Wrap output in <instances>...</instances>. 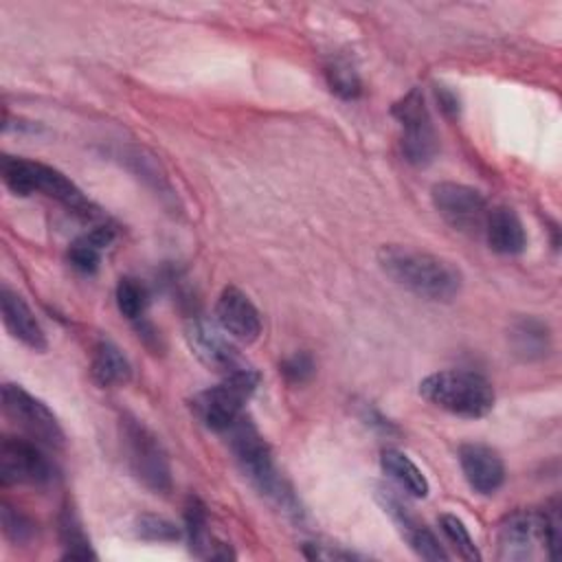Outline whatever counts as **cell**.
Returning a JSON list of instances; mask_svg holds the SVG:
<instances>
[{
    "label": "cell",
    "mask_w": 562,
    "mask_h": 562,
    "mask_svg": "<svg viewBox=\"0 0 562 562\" xmlns=\"http://www.w3.org/2000/svg\"><path fill=\"white\" fill-rule=\"evenodd\" d=\"M459 465L468 485L483 496L498 492L505 483V463L501 454L485 443H461L459 446Z\"/></svg>",
    "instance_id": "cell-15"
},
{
    "label": "cell",
    "mask_w": 562,
    "mask_h": 562,
    "mask_svg": "<svg viewBox=\"0 0 562 562\" xmlns=\"http://www.w3.org/2000/svg\"><path fill=\"white\" fill-rule=\"evenodd\" d=\"M134 531L147 542H176L182 538V529L176 522L156 514H140L134 522Z\"/></svg>",
    "instance_id": "cell-27"
},
{
    "label": "cell",
    "mask_w": 562,
    "mask_h": 562,
    "mask_svg": "<svg viewBox=\"0 0 562 562\" xmlns=\"http://www.w3.org/2000/svg\"><path fill=\"white\" fill-rule=\"evenodd\" d=\"M281 373L290 384H305L316 373V362L307 351H296L281 362Z\"/></svg>",
    "instance_id": "cell-29"
},
{
    "label": "cell",
    "mask_w": 562,
    "mask_h": 562,
    "mask_svg": "<svg viewBox=\"0 0 562 562\" xmlns=\"http://www.w3.org/2000/svg\"><path fill=\"white\" fill-rule=\"evenodd\" d=\"M325 77H327V86L334 94H338L340 99H356L362 92V81L356 72V68L345 61V59H336L325 68Z\"/></svg>",
    "instance_id": "cell-26"
},
{
    "label": "cell",
    "mask_w": 562,
    "mask_h": 562,
    "mask_svg": "<svg viewBox=\"0 0 562 562\" xmlns=\"http://www.w3.org/2000/svg\"><path fill=\"white\" fill-rule=\"evenodd\" d=\"M259 382V373L246 367L237 373L224 375L220 384L200 391L191 400L193 415L213 432H226L241 415Z\"/></svg>",
    "instance_id": "cell-7"
},
{
    "label": "cell",
    "mask_w": 562,
    "mask_h": 562,
    "mask_svg": "<svg viewBox=\"0 0 562 562\" xmlns=\"http://www.w3.org/2000/svg\"><path fill=\"white\" fill-rule=\"evenodd\" d=\"M0 312H2V323H4L7 331L15 340H20L22 345H26L33 351H44L48 347L46 334H44L40 321L35 318L33 310L9 285L0 288Z\"/></svg>",
    "instance_id": "cell-16"
},
{
    "label": "cell",
    "mask_w": 562,
    "mask_h": 562,
    "mask_svg": "<svg viewBox=\"0 0 562 562\" xmlns=\"http://www.w3.org/2000/svg\"><path fill=\"white\" fill-rule=\"evenodd\" d=\"M391 114L402 127V156L415 167H426L439 151V136L435 132L424 92L419 88L408 90L391 108Z\"/></svg>",
    "instance_id": "cell-8"
},
{
    "label": "cell",
    "mask_w": 562,
    "mask_h": 562,
    "mask_svg": "<svg viewBox=\"0 0 562 562\" xmlns=\"http://www.w3.org/2000/svg\"><path fill=\"white\" fill-rule=\"evenodd\" d=\"M123 459L132 476L154 494L171 492V465L158 435L138 417L123 415L119 422Z\"/></svg>",
    "instance_id": "cell-6"
},
{
    "label": "cell",
    "mask_w": 562,
    "mask_h": 562,
    "mask_svg": "<svg viewBox=\"0 0 562 562\" xmlns=\"http://www.w3.org/2000/svg\"><path fill=\"white\" fill-rule=\"evenodd\" d=\"M114 241V228L103 224V226H94L92 231H88L86 235L77 237L70 248H68V261L75 270H79L81 274H92L97 272L99 263H101V255L103 250Z\"/></svg>",
    "instance_id": "cell-22"
},
{
    "label": "cell",
    "mask_w": 562,
    "mask_h": 562,
    "mask_svg": "<svg viewBox=\"0 0 562 562\" xmlns=\"http://www.w3.org/2000/svg\"><path fill=\"white\" fill-rule=\"evenodd\" d=\"M439 529L443 531L446 540L454 547V551H457L459 558L470 560V562H479V560H481V551H479V547L474 544V540H472V536H470L465 522H463L459 516H454V514H443V516H439Z\"/></svg>",
    "instance_id": "cell-25"
},
{
    "label": "cell",
    "mask_w": 562,
    "mask_h": 562,
    "mask_svg": "<svg viewBox=\"0 0 562 562\" xmlns=\"http://www.w3.org/2000/svg\"><path fill=\"white\" fill-rule=\"evenodd\" d=\"M228 448L239 465L241 474L255 485L259 494L277 503L288 514H301L299 503L285 481L279 476V470L272 459V450L259 428L250 417L241 415L228 430Z\"/></svg>",
    "instance_id": "cell-2"
},
{
    "label": "cell",
    "mask_w": 562,
    "mask_h": 562,
    "mask_svg": "<svg viewBox=\"0 0 562 562\" xmlns=\"http://www.w3.org/2000/svg\"><path fill=\"white\" fill-rule=\"evenodd\" d=\"M483 235L487 246L498 255H520L527 248V233L520 217L507 206H494L487 211Z\"/></svg>",
    "instance_id": "cell-18"
},
{
    "label": "cell",
    "mask_w": 562,
    "mask_h": 562,
    "mask_svg": "<svg viewBox=\"0 0 562 562\" xmlns=\"http://www.w3.org/2000/svg\"><path fill=\"white\" fill-rule=\"evenodd\" d=\"M375 501L380 503V507L391 516V520L395 522L400 536L404 538V542L424 560L430 562H446L450 560V553L443 549V544L439 542V538L411 512V507L404 503L402 496H397L395 490L386 487V485H378L375 487Z\"/></svg>",
    "instance_id": "cell-12"
},
{
    "label": "cell",
    "mask_w": 562,
    "mask_h": 562,
    "mask_svg": "<svg viewBox=\"0 0 562 562\" xmlns=\"http://www.w3.org/2000/svg\"><path fill=\"white\" fill-rule=\"evenodd\" d=\"M116 307L127 321H140L147 310V290L138 279L123 277L116 283Z\"/></svg>",
    "instance_id": "cell-24"
},
{
    "label": "cell",
    "mask_w": 562,
    "mask_h": 562,
    "mask_svg": "<svg viewBox=\"0 0 562 562\" xmlns=\"http://www.w3.org/2000/svg\"><path fill=\"white\" fill-rule=\"evenodd\" d=\"M432 204L437 213L461 233H483V224L487 217V200L474 187L461 182H437L430 189Z\"/></svg>",
    "instance_id": "cell-11"
},
{
    "label": "cell",
    "mask_w": 562,
    "mask_h": 562,
    "mask_svg": "<svg viewBox=\"0 0 562 562\" xmlns=\"http://www.w3.org/2000/svg\"><path fill=\"white\" fill-rule=\"evenodd\" d=\"M57 476L55 463L42 450V443L29 437H4L0 443L2 485H48Z\"/></svg>",
    "instance_id": "cell-10"
},
{
    "label": "cell",
    "mask_w": 562,
    "mask_h": 562,
    "mask_svg": "<svg viewBox=\"0 0 562 562\" xmlns=\"http://www.w3.org/2000/svg\"><path fill=\"white\" fill-rule=\"evenodd\" d=\"M4 415L33 441L46 448H64L66 432L55 413L24 386L7 382L2 386Z\"/></svg>",
    "instance_id": "cell-9"
},
{
    "label": "cell",
    "mask_w": 562,
    "mask_h": 562,
    "mask_svg": "<svg viewBox=\"0 0 562 562\" xmlns=\"http://www.w3.org/2000/svg\"><path fill=\"white\" fill-rule=\"evenodd\" d=\"M498 560H531L536 549L555 558L560 549V514L558 507L514 509L498 522L496 531Z\"/></svg>",
    "instance_id": "cell-5"
},
{
    "label": "cell",
    "mask_w": 562,
    "mask_h": 562,
    "mask_svg": "<svg viewBox=\"0 0 562 562\" xmlns=\"http://www.w3.org/2000/svg\"><path fill=\"white\" fill-rule=\"evenodd\" d=\"M512 353L522 362H540L551 353V329L538 316H518L507 331Z\"/></svg>",
    "instance_id": "cell-19"
},
{
    "label": "cell",
    "mask_w": 562,
    "mask_h": 562,
    "mask_svg": "<svg viewBox=\"0 0 562 562\" xmlns=\"http://www.w3.org/2000/svg\"><path fill=\"white\" fill-rule=\"evenodd\" d=\"M375 259L393 283L422 299L452 301L461 292L463 277L459 268L439 255L402 244H384Z\"/></svg>",
    "instance_id": "cell-1"
},
{
    "label": "cell",
    "mask_w": 562,
    "mask_h": 562,
    "mask_svg": "<svg viewBox=\"0 0 562 562\" xmlns=\"http://www.w3.org/2000/svg\"><path fill=\"white\" fill-rule=\"evenodd\" d=\"M184 536L189 540V551L195 558H202V560L235 558L231 547L211 533L206 507L200 498H193V496L184 505Z\"/></svg>",
    "instance_id": "cell-17"
},
{
    "label": "cell",
    "mask_w": 562,
    "mask_h": 562,
    "mask_svg": "<svg viewBox=\"0 0 562 562\" xmlns=\"http://www.w3.org/2000/svg\"><path fill=\"white\" fill-rule=\"evenodd\" d=\"M217 325L239 342H255L261 334V314L257 305L235 285H226L215 303Z\"/></svg>",
    "instance_id": "cell-14"
},
{
    "label": "cell",
    "mask_w": 562,
    "mask_h": 562,
    "mask_svg": "<svg viewBox=\"0 0 562 562\" xmlns=\"http://www.w3.org/2000/svg\"><path fill=\"white\" fill-rule=\"evenodd\" d=\"M303 553L310 560H362L364 555L342 549V547H331V544H321V542H305Z\"/></svg>",
    "instance_id": "cell-30"
},
{
    "label": "cell",
    "mask_w": 562,
    "mask_h": 562,
    "mask_svg": "<svg viewBox=\"0 0 562 562\" xmlns=\"http://www.w3.org/2000/svg\"><path fill=\"white\" fill-rule=\"evenodd\" d=\"M90 375L101 389L123 386L130 382L132 367L123 351L108 338L97 340L90 356Z\"/></svg>",
    "instance_id": "cell-20"
},
{
    "label": "cell",
    "mask_w": 562,
    "mask_h": 562,
    "mask_svg": "<svg viewBox=\"0 0 562 562\" xmlns=\"http://www.w3.org/2000/svg\"><path fill=\"white\" fill-rule=\"evenodd\" d=\"M57 533H59V542L64 547L66 560H97V553L90 544L83 522L70 505H64L57 516Z\"/></svg>",
    "instance_id": "cell-23"
},
{
    "label": "cell",
    "mask_w": 562,
    "mask_h": 562,
    "mask_svg": "<svg viewBox=\"0 0 562 562\" xmlns=\"http://www.w3.org/2000/svg\"><path fill=\"white\" fill-rule=\"evenodd\" d=\"M380 465L384 470V474L395 481L408 496L413 498H426L430 492V483L424 476V472L415 465V461L404 454L402 450L389 448L382 452L380 457Z\"/></svg>",
    "instance_id": "cell-21"
},
{
    "label": "cell",
    "mask_w": 562,
    "mask_h": 562,
    "mask_svg": "<svg viewBox=\"0 0 562 562\" xmlns=\"http://www.w3.org/2000/svg\"><path fill=\"white\" fill-rule=\"evenodd\" d=\"M435 97H437V101H439V108H441L448 116H459L461 105H459L457 92H452V90L446 88V86H437V88H435Z\"/></svg>",
    "instance_id": "cell-31"
},
{
    "label": "cell",
    "mask_w": 562,
    "mask_h": 562,
    "mask_svg": "<svg viewBox=\"0 0 562 562\" xmlns=\"http://www.w3.org/2000/svg\"><path fill=\"white\" fill-rule=\"evenodd\" d=\"M419 395L432 406L465 419L485 417L494 408L492 382L474 371L446 369L426 375L419 382Z\"/></svg>",
    "instance_id": "cell-4"
},
{
    "label": "cell",
    "mask_w": 562,
    "mask_h": 562,
    "mask_svg": "<svg viewBox=\"0 0 562 562\" xmlns=\"http://www.w3.org/2000/svg\"><path fill=\"white\" fill-rule=\"evenodd\" d=\"M0 173H2L4 184L15 195L42 193L46 198L57 200L68 211H72L86 220L97 215L94 204L83 195V191L66 173H61L59 169H55L50 165H44L37 160H26L20 156H2Z\"/></svg>",
    "instance_id": "cell-3"
},
{
    "label": "cell",
    "mask_w": 562,
    "mask_h": 562,
    "mask_svg": "<svg viewBox=\"0 0 562 562\" xmlns=\"http://www.w3.org/2000/svg\"><path fill=\"white\" fill-rule=\"evenodd\" d=\"M0 520H2V533L13 544H26L35 536V522L18 507L2 503L0 507Z\"/></svg>",
    "instance_id": "cell-28"
},
{
    "label": "cell",
    "mask_w": 562,
    "mask_h": 562,
    "mask_svg": "<svg viewBox=\"0 0 562 562\" xmlns=\"http://www.w3.org/2000/svg\"><path fill=\"white\" fill-rule=\"evenodd\" d=\"M187 342L193 351V356L211 371L220 373L222 378L224 375H231V373H237L246 367H250L241 356L239 351L235 349V345L226 338L228 334L222 329V327H215L211 325L209 321L204 318H191L187 323Z\"/></svg>",
    "instance_id": "cell-13"
}]
</instances>
